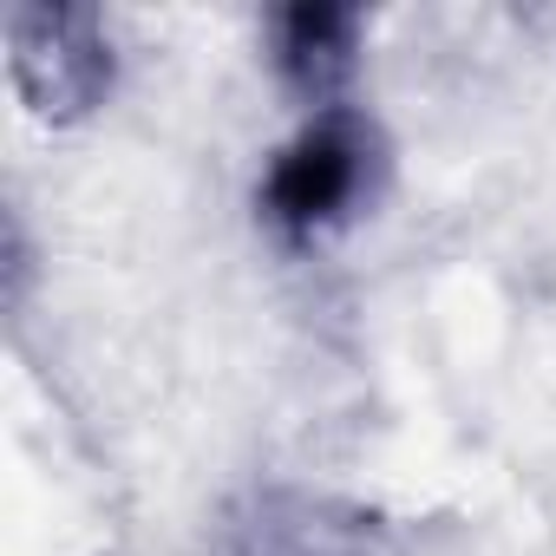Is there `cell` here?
Listing matches in <instances>:
<instances>
[{
  "mask_svg": "<svg viewBox=\"0 0 556 556\" xmlns=\"http://www.w3.org/2000/svg\"><path fill=\"white\" fill-rule=\"evenodd\" d=\"M268 66L308 112L341 105L354 66H361V8L302 0V8L268 14Z\"/></svg>",
  "mask_w": 556,
  "mask_h": 556,
  "instance_id": "3",
  "label": "cell"
},
{
  "mask_svg": "<svg viewBox=\"0 0 556 556\" xmlns=\"http://www.w3.org/2000/svg\"><path fill=\"white\" fill-rule=\"evenodd\" d=\"M8 66L34 118L73 125L112 92V34L79 0H14L8 8Z\"/></svg>",
  "mask_w": 556,
  "mask_h": 556,
  "instance_id": "2",
  "label": "cell"
},
{
  "mask_svg": "<svg viewBox=\"0 0 556 556\" xmlns=\"http://www.w3.org/2000/svg\"><path fill=\"white\" fill-rule=\"evenodd\" d=\"M374 170H380L374 118H361L354 105L308 112L302 131L268 157L255 184V216L289 249H308L361 210V197L374 190Z\"/></svg>",
  "mask_w": 556,
  "mask_h": 556,
  "instance_id": "1",
  "label": "cell"
}]
</instances>
